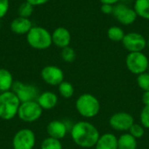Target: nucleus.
Masks as SVG:
<instances>
[{"label":"nucleus","instance_id":"nucleus-1","mask_svg":"<svg viewBox=\"0 0 149 149\" xmlns=\"http://www.w3.org/2000/svg\"><path fill=\"white\" fill-rule=\"evenodd\" d=\"M70 134L74 144L82 148H94L100 135L98 128L86 120H79L72 124Z\"/></svg>","mask_w":149,"mask_h":149},{"label":"nucleus","instance_id":"nucleus-12","mask_svg":"<svg viewBox=\"0 0 149 149\" xmlns=\"http://www.w3.org/2000/svg\"><path fill=\"white\" fill-rule=\"evenodd\" d=\"M113 15L119 23L124 25L134 24L138 17L134 8H130L123 3H118L114 6Z\"/></svg>","mask_w":149,"mask_h":149},{"label":"nucleus","instance_id":"nucleus-27","mask_svg":"<svg viewBox=\"0 0 149 149\" xmlns=\"http://www.w3.org/2000/svg\"><path fill=\"white\" fill-rule=\"evenodd\" d=\"M128 133L134 136L135 139H141L144 136L145 134V127L141 124V123H134L132 127H130Z\"/></svg>","mask_w":149,"mask_h":149},{"label":"nucleus","instance_id":"nucleus-13","mask_svg":"<svg viewBox=\"0 0 149 149\" xmlns=\"http://www.w3.org/2000/svg\"><path fill=\"white\" fill-rule=\"evenodd\" d=\"M70 128L68 127L67 124L65 121L59 120H52L46 127L48 136L60 141L66 136Z\"/></svg>","mask_w":149,"mask_h":149},{"label":"nucleus","instance_id":"nucleus-32","mask_svg":"<svg viewBox=\"0 0 149 149\" xmlns=\"http://www.w3.org/2000/svg\"><path fill=\"white\" fill-rule=\"evenodd\" d=\"M141 100L144 106H149V92H143Z\"/></svg>","mask_w":149,"mask_h":149},{"label":"nucleus","instance_id":"nucleus-33","mask_svg":"<svg viewBox=\"0 0 149 149\" xmlns=\"http://www.w3.org/2000/svg\"><path fill=\"white\" fill-rule=\"evenodd\" d=\"M101 4H111V5H114L116 3H118L120 0H99Z\"/></svg>","mask_w":149,"mask_h":149},{"label":"nucleus","instance_id":"nucleus-6","mask_svg":"<svg viewBox=\"0 0 149 149\" xmlns=\"http://www.w3.org/2000/svg\"><path fill=\"white\" fill-rule=\"evenodd\" d=\"M126 65L130 72L140 75L148 72L149 65L148 58L142 52H129L126 58Z\"/></svg>","mask_w":149,"mask_h":149},{"label":"nucleus","instance_id":"nucleus-15","mask_svg":"<svg viewBox=\"0 0 149 149\" xmlns=\"http://www.w3.org/2000/svg\"><path fill=\"white\" fill-rule=\"evenodd\" d=\"M37 102L43 110H52L57 107L58 103V97L52 91H45L38 95Z\"/></svg>","mask_w":149,"mask_h":149},{"label":"nucleus","instance_id":"nucleus-7","mask_svg":"<svg viewBox=\"0 0 149 149\" xmlns=\"http://www.w3.org/2000/svg\"><path fill=\"white\" fill-rule=\"evenodd\" d=\"M11 91L17 95L21 103L37 100L40 94L38 88L32 84H26L20 81H15Z\"/></svg>","mask_w":149,"mask_h":149},{"label":"nucleus","instance_id":"nucleus-17","mask_svg":"<svg viewBox=\"0 0 149 149\" xmlns=\"http://www.w3.org/2000/svg\"><path fill=\"white\" fill-rule=\"evenodd\" d=\"M94 149H118V137L113 133L100 134Z\"/></svg>","mask_w":149,"mask_h":149},{"label":"nucleus","instance_id":"nucleus-10","mask_svg":"<svg viewBox=\"0 0 149 149\" xmlns=\"http://www.w3.org/2000/svg\"><path fill=\"white\" fill-rule=\"evenodd\" d=\"M122 44L129 52H142L147 47V39L139 32H129L125 34Z\"/></svg>","mask_w":149,"mask_h":149},{"label":"nucleus","instance_id":"nucleus-23","mask_svg":"<svg viewBox=\"0 0 149 149\" xmlns=\"http://www.w3.org/2000/svg\"><path fill=\"white\" fill-rule=\"evenodd\" d=\"M40 149H63V145L60 140L48 136L41 142Z\"/></svg>","mask_w":149,"mask_h":149},{"label":"nucleus","instance_id":"nucleus-22","mask_svg":"<svg viewBox=\"0 0 149 149\" xmlns=\"http://www.w3.org/2000/svg\"><path fill=\"white\" fill-rule=\"evenodd\" d=\"M107 37L113 42H122L125 37V32L122 28L113 25L107 30Z\"/></svg>","mask_w":149,"mask_h":149},{"label":"nucleus","instance_id":"nucleus-28","mask_svg":"<svg viewBox=\"0 0 149 149\" xmlns=\"http://www.w3.org/2000/svg\"><path fill=\"white\" fill-rule=\"evenodd\" d=\"M140 123L145 127L149 129V106H144L140 113Z\"/></svg>","mask_w":149,"mask_h":149},{"label":"nucleus","instance_id":"nucleus-9","mask_svg":"<svg viewBox=\"0 0 149 149\" xmlns=\"http://www.w3.org/2000/svg\"><path fill=\"white\" fill-rule=\"evenodd\" d=\"M108 123L113 130L116 132L127 133L134 123V119L133 115L127 112H118L113 113L109 118Z\"/></svg>","mask_w":149,"mask_h":149},{"label":"nucleus","instance_id":"nucleus-11","mask_svg":"<svg viewBox=\"0 0 149 149\" xmlns=\"http://www.w3.org/2000/svg\"><path fill=\"white\" fill-rule=\"evenodd\" d=\"M40 75L45 83L52 86H58L65 79V74L62 69L52 65L45 66L41 70Z\"/></svg>","mask_w":149,"mask_h":149},{"label":"nucleus","instance_id":"nucleus-26","mask_svg":"<svg viewBox=\"0 0 149 149\" xmlns=\"http://www.w3.org/2000/svg\"><path fill=\"white\" fill-rule=\"evenodd\" d=\"M137 85L143 92H149V72L137 76Z\"/></svg>","mask_w":149,"mask_h":149},{"label":"nucleus","instance_id":"nucleus-31","mask_svg":"<svg viewBox=\"0 0 149 149\" xmlns=\"http://www.w3.org/2000/svg\"><path fill=\"white\" fill-rule=\"evenodd\" d=\"M50 0H26V2H28L29 3H31V5L35 6H39V5H43L45 4L46 3H48Z\"/></svg>","mask_w":149,"mask_h":149},{"label":"nucleus","instance_id":"nucleus-29","mask_svg":"<svg viewBox=\"0 0 149 149\" xmlns=\"http://www.w3.org/2000/svg\"><path fill=\"white\" fill-rule=\"evenodd\" d=\"M10 7L9 0H0V19L3 18L8 12Z\"/></svg>","mask_w":149,"mask_h":149},{"label":"nucleus","instance_id":"nucleus-8","mask_svg":"<svg viewBox=\"0 0 149 149\" xmlns=\"http://www.w3.org/2000/svg\"><path fill=\"white\" fill-rule=\"evenodd\" d=\"M35 145V133L29 128H22L18 130L12 138L13 149H33Z\"/></svg>","mask_w":149,"mask_h":149},{"label":"nucleus","instance_id":"nucleus-30","mask_svg":"<svg viewBox=\"0 0 149 149\" xmlns=\"http://www.w3.org/2000/svg\"><path fill=\"white\" fill-rule=\"evenodd\" d=\"M113 8H114V6L113 5H111V4H101L100 10H101V11L104 14L110 15V14H113Z\"/></svg>","mask_w":149,"mask_h":149},{"label":"nucleus","instance_id":"nucleus-20","mask_svg":"<svg viewBox=\"0 0 149 149\" xmlns=\"http://www.w3.org/2000/svg\"><path fill=\"white\" fill-rule=\"evenodd\" d=\"M134 9L138 17L149 20V0H135Z\"/></svg>","mask_w":149,"mask_h":149},{"label":"nucleus","instance_id":"nucleus-5","mask_svg":"<svg viewBox=\"0 0 149 149\" xmlns=\"http://www.w3.org/2000/svg\"><path fill=\"white\" fill-rule=\"evenodd\" d=\"M43 111L44 110L38 105L37 100L23 102L20 104L17 117L25 123H33L41 118Z\"/></svg>","mask_w":149,"mask_h":149},{"label":"nucleus","instance_id":"nucleus-2","mask_svg":"<svg viewBox=\"0 0 149 149\" xmlns=\"http://www.w3.org/2000/svg\"><path fill=\"white\" fill-rule=\"evenodd\" d=\"M75 108L78 113L86 119L96 117L100 112V102L93 94L85 93L79 95L75 101Z\"/></svg>","mask_w":149,"mask_h":149},{"label":"nucleus","instance_id":"nucleus-16","mask_svg":"<svg viewBox=\"0 0 149 149\" xmlns=\"http://www.w3.org/2000/svg\"><path fill=\"white\" fill-rule=\"evenodd\" d=\"M32 26L33 25L30 18L22 17H17L14 18L10 24V28L11 31L17 35L27 34L30 31V30L32 28Z\"/></svg>","mask_w":149,"mask_h":149},{"label":"nucleus","instance_id":"nucleus-25","mask_svg":"<svg viewBox=\"0 0 149 149\" xmlns=\"http://www.w3.org/2000/svg\"><path fill=\"white\" fill-rule=\"evenodd\" d=\"M61 58L66 63H72L76 58V52L73 48L66 46L61 50Z\"/></svg>","mask_w":149,"mask_h":149},{"label":"nucleus","instance_id":"nucleus-3","mask_svg":"<svg viewBox=\"0 0 149 149\" xmlns=\"http://www.w3.org/2000/svg\"><path fill=\"white\" fill-rule=\"evenodd\" d=\"M20 100L12 91L0 93V119L10 120L17 116Z\"/></svg>","mask_w":149,"mask_h":149},{"label":"nucleus","instance_id":"nucleus-19","mask_svg":"<svg viewBox=\"0 0 149 149\" xmlns=\"http://www.w3.org/2000/svg\"><path fill=\"white\" fill-rule=\"evenodd\" d=\"M137 139L128 132L123 133L118 137V149H137Z\"/></svg>","mask_w":149,"mask_h":149},{"label":"nucleus","instance_id":"nucleus-21","mask_svg":"<svg viewBox=\"0 0 149 149\" xmlns=\"http://www.w3.org/2000/svg\"><path fill=\"white\" fill-rule=\"evenodd\" d=\"M58 91L59 95L64 99H70L74 94V86L68 81H63L58 86Z\"/></svg>","mask_w":149,"mask_h":149},{"label":"nucleus","instance_id":"nucleus-18","mask_svg":"<svg viewBox=\"0 0 149 149\" xmlns=\"http://www.w3.org/2000/svg\"><path fill=\"white\" fill-rule=\"evenodd\" d=\"M14 82L11 72L5 68H0V93L11 91Z\"/></svg>","mask_w":149,"mask_h":149},{"label":"nucleus","instance_id":"nucleus-35","mask_svg":"<svg viewBox=\"0 0 149 149\" xmlns=\"http://www.w3.org/2000/svg\"><path fill=\"white\" fill-rule=\"evenodd\" d=\"M148 72H149V65H148Z\"/></svg>","mask_w":149,"mask_h":149},{"label":"nucleus","instance_id":"nucleus-14","mask_svg":"<svg viewBox=\"0 0 149 149\" xmlns=\"http://www.w3.org/2000/svg\"><path fill=\"white\" fill-rule=\"evenodd\" d=\"M52 44L58 48H65L69 46L72 39L70 31L65 27H58L52 33Z\"/></svg>","mask_w":149,"mask_h":149},{"label":"nucleus","instance_id":"nucleus-4","mask_svg":"<svg viewBox=\"0 0 149 149\" xmlns=\"http://www.w3.org/2000/svg\"><path fill=\"white\" fill-rule=\"evenodd\" d=\"M26 41L36 50H46L52 45V33L44 27L32 26L26 34Z\"/></svg>","mask_w":149,"mask_h":149},{"label":"nucleus","instance_id":"nucleus-24","mask_svg":"<svg viewBox=\"0 0 149 149\" xmlns=\"http://www.w3.org/2000/svg\"><path fill=\"white\" fill-rule=\"evenodd\" d=\"M34 11V6L31 5V3H29L28 2H24L22 3L17 10V13H18V17H26L29 18L32 13Z\"/></svg>","mask_w":149,"mask_h":149},{"label":"nucleus","instance_id":"nucleus-34","mask_svg":"<svg viewBox=\"0 0 149 149\" xmlns=\"http://www.w3.org/2000/svg\"><path fill=\"white\" fill-rule=\"evenodd\" d=\"M147 46L148 47V49H149V37H148V40H147Z\"/></svg>","mask_w":149,"mask_h":149}]
</instances>
